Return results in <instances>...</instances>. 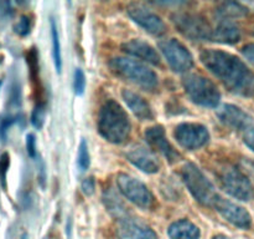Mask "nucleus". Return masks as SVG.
<instances>
[{"mask_svg": "<svg viewBox=\"0 0 254 239\" xmlns=\"http://www.w3.org/2000/svg\"><path fill=\"white\" fill-rule=\"evenodd\" d=\"M122 50L126 54L131 55V56L140 59L141 61H145L148 64L154 65V66L160 65V56L158 55L156 50L143 40L134 39L128 42H124L122 45Z\"/></svg>", "mask_w": 254, "mask_h": 239, "instance_id": "nucleus-17", "label": "nucleus"}, {"mask_svg": "<svg viewBox=\"0 0 254 239\" xmlns=\"http://www.w3.org/2000/svg\"><path fill=\"white\" fill-rule=\"evenodd\" d=\"M122 96H123V100L127 104V106L134 114V116L138 117L140 121H151L154 119V114L150 105L140 95L135 94V92L130 91V90H123Z\"/></svg>", "mask_w": 254, "mask_h": 239, "instance_id": "nucleus-18", "label": "nucleus"}, {"mask_svg": "<svg viewBox=\"0 0 254 239\" xmlns=\"http://www.w3.org/2000/svg\"><path fill=\"white\" fill-rule=\"evenodd\" d=\"M183 86L186 95L193 104L215 109L221 101V92L211 80L202 75H188L184 77Z\"/></svg>", "mask_w": 254, "mask_h": 239, "instance_id": "nucleus-5", "label": "nucleus"}, {"mask_svg": "<svg viewBox=\"0 0 254 239\" xmlns=\"http://www.w3.org/2000/svg\"><path fill=\"white\" fill-rule=\"evenodd\" d=\"M159 49L168 61L169 66L175 72H188L193 66V57L191 52L176 39L159 42Z\"/></svg>", "mask_w": 254, "mask_h": 239, "instance_id": "nucleus-9", "label": "nucleus"}, {"mask_svg": "<svg viewBox=\"0 0 254 239\" xmlns=\"http://www.w3.org/2000/svg\"><path fill=\"white\" fill-rule=\"evenodd\" d=\"M243 141L254 152V126H251L250 128L246 129L243 134Z\"/></svg>", "mask_w": 254, "mask_h": 239, "instance_id": "nucleus-32", "label": "nucleus"}, {"mask_svg": "<svg viewBox=\"0 0 254 239\" xmlns=\"http://www.w3.org/2000/svg\"><path fill=\"white\" fill-rule=\"evenodd\" d=\"M126 156L127 159L133 166H135L136 168L145 172V173L153 174L159 172V169H160V164H159V161L155 154L150 149L146 148V147L141 146V144H135V146L131 147L127 152Z\"/></svg>", "mask_w": 254, "mask_h": 239, "instance_id": "nucleus-15", "label": "nucleus"}, {"mask_svg": "<svg viewBox=\"0 0 254 239\" xmlns=\"http://www.w3.org/2000/svg\"><path fill=\"white\" fill-rule=\"evenodd\" d=\"M19 115L14 114H7L0 119V138H1V141H5V139H6L7 131H9V128L15 123V122L19 121Z\"/></svg>", "mask_w": 254, "mask_h": 239, "instance_id": "nucleus-25", "label": "nucleus"}, {"mask_svg": "<svg viewBox=\"0 0 254 239\" xmlns=\"http://www.w3.org/2000/svg\"><path fill=\"white\" fill-rule=\"evenodd\" d=\"M117 184L121 193L135 206L143 209H151L155 204V198L150 189L139 179L129 174L121 173L117 176Z\"/></svg>", "mask_w": 254, "mask_h": 239, "instance_id": "nucleus-8", "label": "nucleus"}, {"mask_svg": "<svg viewBox=\"0 0 254 239\" xmlns=\"http://www.w3.org/2000/svg\"><path fill=\"white\" fill-rule=\"evenodd\" d=\"M117 237L118 239H158L155 232L150 227L130 218L119 221Z\"/></svg>", "mask_w": 254, "mask_h": 239, "instance_id": "nucleus-16", "label": "nucleus"}, {"mask_svg": "<svg viewBox=\"0 0 254 239\" xmlns=\"http://www.w3.org/2000/svg\"><path fill=\"white\" fill-rule=\"evenodd\" d=\"M213 239H230V238H227V237H225V236H216V237H213Z\"/></svg>", "mask_w": 254, "mask_h": 239, "instance_id": "nucleus-34", "label": "nucleus"}, {"mask_svg": "<svg viewBox=\"0 0 254 239\" xmlns=\"http://www.w3.org/2000/svg\"><path fill=\"white\" fill-rule=\"evenodd\" d=\"M174 137L183 148L189 151L202 148L210 141V133L207 128L201 123H191V122L179 124L174 131Z\"/></svg>", "mask_w": 254, "mask_h": 239, "instance_id": "nucleus-10", "label": "nucleus"}, {"mask_svg": "<svg viewBox=\"0 0 254 239\" xmlns=\"http://www.w3.org/2000/svg\"><path fill=\"white\" fill-rule=\"evenodd\" d=\"M26 151L31 158H36L37 149H36V138L32 133H29L26 136Z\"/></svg>", "mask_w": 254, "mask_h": 239, "instance_id": "nucleus-30", "label": "nucleus"}, {"mask_svg": "<svg viewBox=\"0 0 254 239\" xmlns=\"http://www.w3.org/2000/svg\"><path fill=\"white\" fill-rule=\"evenodd\" d=\"M168 234L171 239H200L201 232L196 224L188 219L176 221L169 227Z\"/></svg>", "mask_w": 254, "mask_h": 239, "instance_id": "nucleus-20", "label": "nucleus"}, {"mask_svg": "<svg viewBox=\"0 0 254 239\" xmlns=\"http://www.w3.org/2000/svg\"><path fill=\"white\" fill-rule=\"evenodd\" d=\"M31 19H30L27 15H22L19 19V21L14 25V31L16 32L17 35H20V36H26V35H29L30 31H31Z\"/></svg>", "mask_w": 254, "mask_h": 239, "instance_id": "nucleus-27", "label": "nucleus"}, {"mask_svg": "<svg viewBox=\"0 0 254 239\" xmlns=\"http://www.w3.org/2000/svg\"><path fill=\"white\" fill-rule=\"evenodd\" d=\"M97 128L106 141L122 144L129 138L131 124L123 107L114 100H107L99 110Z\"/></svg>", "mask_w": 254, "mask_h": 239, "instance_id": "nucleus-2", "label": "nucleus"}, {"mask_svg": "<svg viewBox=\"0 0 254 239\" xmlns=\"http://www.w3.org/2000/svg\"><path fill=\"white\" fill-rule=\"evenodd\" d=\"M127 12L135 24L143 27L149 34L154 36H161L166 32V25L163 19L144 5L131 2L127 6Z\"/></svg>", "mask_w": 254, "mask_h": 239, "instance_id": "nucleus-11", "label": "nucleus"}, {"mask_svg": "<svg viewBox=\"0 0 254 239\" xmlns=\"http://www.w3.org/2000/svg\"><path fill=\"white\" fill-rule=\"evenodd\" d=\"M200 60L230 92L243 97L254 95V72L237 56L221 50L206 49L201 52Z\"/></svg>", "mask_w": 254, "mask_h": 239, "instance_id": "nucleus-1", "label": "nucleus"}, {"mask_svg": "<svg viewBox=\"0 0 254 239\" xmlns=\"http://www.w3.org/2000/svg\"><path fill=\"white\" fill-rule=\"evenodd\" d=\"M242 54L246 59L254 65V44H248L242 47Z\"/></svg>", "mask_w": 254, "mask_h": 239, "instance_id": "nucleus-33", "label": "nucleus"}, {"mask_svg": "<svg viewBox=\"0 0 254 239\" xmlns=\"http://www.w3.org/2000/svg\"><path fill=\"white\" fill-rule=\"evenodd\" d=\"M109 66L117 76L131 82L145 91H154L158 87L159 79L155 72L136 60L128 57H114L109 62Z\"/></svg>", "mask_w": 254, "mask_h": 239, "instance_id": "nucleus-3", "label": "nucleus"}, {"mask_svg": "<svg viewBox=\"0 0 254 239\" xmlns=\"http://www.w3.org/2000/svg\"><path fill=\"white\" fill-rule=\"evenodd\" d=\"M103 203L104 206H106L107 211H108L113 217L118 218L119 221L129 218L128 209H127L126 204L122 202V199L117 196V193L112 188L107 189V191L104 192Z\"/></svg>", "mask_w": 254, "mask_h": 239, "instance_id": "nucleus-21", "label": "nucleus"}, {"mask_svg": "<svg viewBox=\"0 0 254 239\" xmlns=\"http://www.w3.org/2000/svg\"><path fill=\"white\" fill-rule=\"evenodd\" d=\"M241 39V30L237 24L231 20H221L212 31V41L220 44H236Z\"/></svg>", "mask_w": 254, "mask_h": 239, "instance_id": "nucleus-19", "label": "nucleus"}, {"mask_svg": "<svg viewBox=\"0 0 254 239\" xmlns=\"http://www.w3.org/2000/svg\"><path fill=\"white\" fill-rule=\"evenodd\" d=\"M144 136H145V139L149 143V146L154 151L163 154L170 163H175V162H178L181 158L180 153L168 141V137H166L165 129H164L163 126L158 124V126L149 127V128H146Z\"/></svg>", "mask_w": 254, "mask_h": 239, "instance_id": "nucleus-12", "label": "nucleus"}, {"mask_svg": "<svg viewBox=\"0 0 254 239\" xmlns=\"http://www.w3.org/2000/svg\"><path fill=\"white\" fill-rule=\"evenodd\" d=\"M0 85H1V81H0Z\"/></svg>", "mask_w": 254, "mask_h": 239, "instance_id": "nucleus-36", "label": "nucleus"}, {"mask_svg": "<svg viewBox=\"0 0 254 239\" xmlns=\"http://www.w3.org/2000/svg\"><path fill=\"white\" fill-rule=\"evenodd\" d=\"M215 209L232 226L241 229H250L252 226V218L243 207L220 197L216 203Z\"/></svg>", "mask_w": 254, "mask_h": 239, "instance_id": "nucleus-13", "label": "nucleus"}, {"mask_svg": "<svg viewBox=\"0 0 254 239\" xmlns=\"http://www.w3.org/2000/svg\"><path fill=\"white\" fill-rule=\"evenodd\" d=\"M10 164V157L7 153H2L0 156V182L4 186V188L6 187V173L7 169H9Z\"/></svg>", "mask_w": 254, "mask_h": 239, "instance_id": "nucleus-29", "label": "nucleus"}, {"mask_svg": "<svg viewBox=\"0 0 254 239\" xmlns=\"http://www.w3.org/2000/svg\"><path fill=\"white\" fill-rule=\"evenodd\" d=\"M81 188H82V192H83L86 196H92V194L94 193V191H96V182H94V179L92 178V177L86 178L83 182H82Z\"/></svg>", "mask_w": 254, "mask_h": 239, "instance_id": "nucleus-31", "label": "nucleus"}, {"mask_svg": "<svg viewBox=\"0 0 254 239\" xmlns=\"http://www.w3.org/2000/svg\"><path fill=\"white\" fill-rule=\"evenodd\" d=\"M21 239H27V238H26V236H22V237H21Z\"/></svg>", "mask_w": 254, "mask_h": 239, "instance_id": "nucleus-35", "label": "nucleus"}, {"mask_svg": "<svg viewBox=\"0 0 254 239\" xmlns=\"http://www.w3.org/2000/svg\"><path fill=\"white\" fill-rule=\"evenodd\" d=\"M217 178L221 188L227 192L233 198L248 202L253 199L254 189L250 179L236 167L223 166L218 169Z\"/></svg>", "mask_w": 254, "mask_h": 239, "instance_id": "nucleus-6", "label": "nucleus"}, {"mask_svg": "<svg viewBox=\"0 0 254 239\" xmlns=\"http://www.w3.org/2000/svg\"><path fill=\"white\" fill-rule=\"evenodd\" d=\"M181 178L188 187L189 192L200 204L215 208L220 194L215 186L207 179L200 168L193 163H186L181 168Z\"/></svg>", "mask_w": 254, "mask_h": 239, "instance_id": "nucleus-4", "label": "nucleus"}, {"mask_svg": "<svg viewBox=\"0 0 254 239\" xmlns=\"http://www.w3.org/2000/svg\"><path fill=\"white\" fill-rule=\"evenodd\" d=\"M247 12V7H245L242 4H240V2L226 1L216 7L215 14L216 17L218 19V21H221V20H231V21H233L232 19H238V17L245 16Z\"/></svg>", "mask_w": 254, "mask_h": 239, "instance_id": "nucleus-22", "label": "nucleus"}, {"mask_svg": "<svg viewBox=\"0 0 254 239\" xmlns=\"http://www.w3.org/2000/svg\"><path fill=\"white\" fill-rule=\"evenodd\" d=\"M73 90L74 94L81 96L84 94V90H86V76H84V72L81 69H76L73 75Z\"/></svg>", "mask_w": 254, "mask_h": 239, "instance_id": "nucleus-28", "label": "nucleus"}, {"mask_svg": "<svg viewBox=\"0 0 254 239\" xmlns=\"http://www.w3.org/2000/svg\"><path fill=\"white\" fill-rule=\"evenodd\" d=\"M89 164H91V157H89L88 146L86 141L82 139L78 147V154H77V166L82 172H84L89 168Z\"/></svg>", "mask_w": 254, "mask_h": 239, "instance_id": "nucleus-24", "label": "nucleus"}, {"mask_svg": "<svg viewBox=\"0 0 254 239\" xmlns=\"http://www.w3.org/2000/svg\"><path fill=\"white\" fill-rule=\"evenodd\" d=\"M171 21L181 35L192 41H212L213 29L201 15L192 12H175L171 15Z\"/></svg>", "mask_w": 254, "mask_h": 239, "instance_id": "nucleus-7", "label": "nucleus"}, {"mask_svg": "<svg viewBox=\"0 0 254 239\" xmlns=\"http://www.w3.org/2000/svg\"><path fill=\"white\" fill-rule=\"evenodd\" d=\"M51 39H52V55H54V62L56 71L61 72L62 70V55H61V44H60L59 31H57L56 22L51 19Z\"/></svg>", "mask_w": 254, "mask_h": 239, "instance_id": "nucleus-23", "label": "nucleus"}, {"mask_svg": "<svg viewBox=\"0 0 254 239\" xmlns=\"http://www.w3.org/2000/svg\"><path fill=\"white\" fill-rule=\"evenodd\" d=\"M216 115L225 126L238 131H246L253 123L252 117L235 105H222L217 109Z\"/></svg>", "mask_w": 254, "mask_h": 239, "instance_id": "nucleus-14", "label": "nucleus"}, {"mask_svg": "<svg viewBox=\"0 0 254 239\" xmlns=\"http://www.w3.org/2000/svg\"><path fill=\"white\" fill-rule=\"evenodd\" d=\"M45 116H46V107H45V104H36L31 115V123L34 124V127H36L37 129L41 128L44 126Z\"/></svg>", "mask_w": 254, "mask_h": 239, "instance_id": "nucleus-26", "label": "nucleus"}]
</instances>
